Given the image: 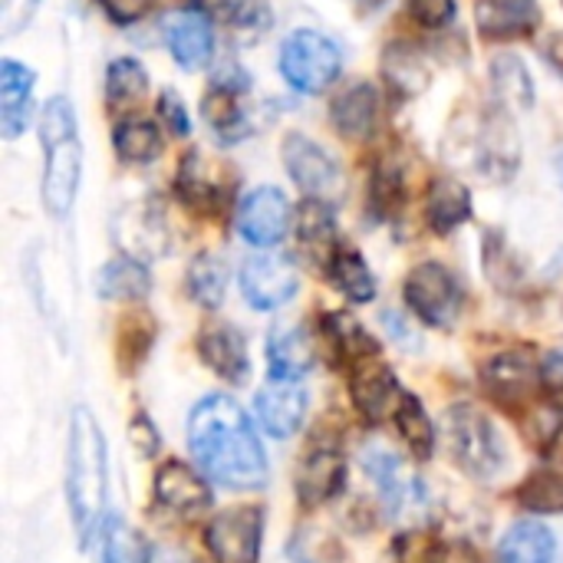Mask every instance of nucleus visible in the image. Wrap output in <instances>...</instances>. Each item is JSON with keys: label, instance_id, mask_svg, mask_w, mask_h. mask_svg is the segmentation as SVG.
I'll return each mask as SVG.
<instances>
[{"label": "nucleus", "instance_id": "5701e85b", "mask_svg": "<svg viewBox=\"0 0 563 563\" xmlns=\"http://www.w3.org/2000/svg\"><path fill=\"white\" fill-rule=\"evenodd\" d=\"M297 234H300V247L313 261L330 267L333 254L340 251V241H336V221H333L327 201L310 198V201L300 205V211H297Z\"/></svg>", "mask_w": 563, "mask_h": 563}, {"label": "nucleus", "instance_id": "58836bf2", "mask_svg": "<svg viewBox=\"0 0 563 563\" xmlns=\"http://www.w3.org/2000/svg\"><path fill=\"white\" fill-rule=\"evenodd\" d=\"M386 69L393 76L389 82L399 86V89H406V92H419L426 86V76H429L426 66H422V59L416 53H406V49H389Z\"/></svg>", "mask_w": 563, "mask_h": 563}, {"label": "nucleus", "instance_id": "e433bc0d", "mask_svg": "<svg viewBox=\"0 0 563 563\" xmlns=\"http://www.w3.org/2000/svg\"><path fill=\"white\" fill-rule=\"evenodd\" d=\"M99 563H148L142 548H139V538L119 521V518H109L106 528H102V558Z\"/></svg>", "mask_w": 563, "mask_h": 563}, {"label": "nucleus", "instance_id": "c756f323", "mask_svg": "<svg viewBox=\"0 0 563 563\" xmlns=\"http://www.w3.org/2000/svg\"><path fill=\"white\" fill-rule=\"evenodd\" d=\"M492 86L495 96L505 109H531L534 106V82L531 73L525 69V63L518 56H498L492 63Z\"/></svg>", "mask_w": 563, "mask_h": 563}, {"label": "nucleus", "instance_id": "a211bd4d", "mask_svg": "<svg viewBox=\"0 0 563 563\" xmlns=\"http://www.w3.org/2000/svg\"><path fill=\"white\" fill-rule=\"evenodd\" d=\"M475 20L488 40H518L538 30L541 7L538 0H478Z\"/></svg>", "mask_w": 563, "mask_h": 563}, {"label": "nucleus", "instance_id": "49530a36", "mask_svg": "<svg viewBox=\"0 0 563 563\" xmlns=\"http://www.w3.org/2000/svg\"><path fill=\"white\" fill-rule=\"evenodd\" d=\"M99 3H102V10L115 23H135V20H142L152 10L155 0H99Z\"/></svg>", "mask_w": 563, "mask_h": 563}, {"label": "nucleus", "instance_id": "423d86ee", "mask_svg": "<svg viewBox=\"0 0 563 563\" xmlns=\"http://www.w3.org/2000/svg\"><path fill=\"white\" fill-rule=\"evenodd\" d=\"M406 303L412 307V313L422 323H429L435 330H449V327H455V320L462 313L465 290L445 264L426 261V264L412 267V274L406 277Z\"/></svg>", "mask_w": 563, "mask_h": 563}, {"label": "nucleus", "instance_id": "473e14b6", "mask_svg": "<svg viewBox=\"0 0 563 563\" xmlns=\"http://www.w3.org/2000/svg\"><path fill=\"white\" fill-rule=\"evenodd\" d=\"M178 195L198 214H211L218 208V185L208 175V168H205V162H201L198 152H191V155L181 158V168H178Z\"/></svg>", "mask_w": 563, "mask_h": 563}, {"label": "nucleus", "instance_id": "bb28decb", "mask_svg": "<svg viewBox=\"0 0 563 563\" xmlns=\"http://www.w3.org/2000/svg\"><path fill=\"white\" fill-rule=\"evenodd\" d=\"M96 290H99L102 300H145L148 290H152V277L142 267V261L119 257V261H109L99 271Z\"/></svg>", "mask_w": 563, "mask_h": 563}, {"label": "nucleus", "instance_id": "cd10ccee", "mask_svg": "<svg viewBox=\"0 0 563 563\" xmlns=\"http://www.w3.org/2000/svg\"><path fill=\"white\" fill-rule=\"evenodd\" d=\"M327 271H330L336 290L343 297H350L353 303H369L376 297V277H373V271H369V264L363 261L360 251L340 244V251L333 254Z\"/></svg>", "mask_w": 563, "mask_h": 563}, {"label": "nucleus", "instance_id": "20e7f679", "mask_svg": "<svg viewBox=\"0 0 563 563\" xmlns=\"http://www.w3.org/2000/svg\"><path fill=\"white\" fill-rule=\"evenodd\" d=\"M340 66L343 53L327 33L297 30L280 43V73L303 96H320L323 89H330L340 76Z\"/></svg>", "mask_w": 563, "mask_h": 563}, {"label": "nucleus", "instance_id": "b1692460", "mask_svg": "<svg viewBox=\"0 0 563 563\" xmlns=\"http://www.w3.org/2000/svg\"><path fill=\"white\" fill-rule=\"evenodd\" d=\"M558 541L541 521H518L498 544V563H554Z\"/></svg>", "mask_w": 563, "mask_h": 563}, {"label": "nucleus", "instance_id": "f3484780", "mask_svg": "<svg viewBox=\"0 0 563 563\" xmlns=\"http://www.w3.org/2000/svg\"><path fill=\"white\" fill-rule=\"evenodd\" d=\"M346 485V459L333 449H317L297 468V498L307 508L327 505Z\"/></svg>", "mask_w": 563, "mask_h": 563}, {"label": "nucleus", "instance_id": "de8ad7c7", "mask_svg": "<svg viewBox=\"0 0 563 563\" xmlns=\"http://www.w3.org/2000/svg\"><path fill=\"white\" fill-rule=\"evenodd\" d=\"M541 386L554 396V402L563 406V350H554L541 363Z\"/></svg>", "mask_w": 563, "mask_h": 563}, {"label": "nucleus", "instance_id": "39448f33", "mask_svg": "<svg viewBox=\"0 0 563 563\" xmlns=\"http://www.w3.org/2000/svg\"><path fill=\"white\" fill-rule=\"evenodd\" d=\"M445 429H449V449L468 475L492 478L501 472L505 442L485 412L472 406H455L445 412Z\"/></svg>", "mask_w": 563, "mask_h": 563}, {"label": "nucleus", "instance_id": "c85d7f7f", "mask_svg": "<svg viewBox=\"0 0 563 563\" xmlns=\"http://www.w3.org/2000/svg\"><path fill=\"white\" fill-rule=\"evenodd\" d=\"M148 92V73L139 59L122 56L112 59L106 69V99L112 109H132L145 99Z\"/></svg>", "mask_w": 563, "mask_h": 563}, {"label": "nucleus", "instance_id": "4c0bfd02", "mask_svg": "<svg viewBox=\"0 0 563 563\" xmlns=\"http://www.w3.org/2000/svg\"><path fill=\"white\" fill-rule=\"evenodd\" d=\"M393 554H396V563H449L445 548L432 534H422V531H409L396 538Z\"/></svg>", "mask_w": 563, "mask_h": 563}, {"label": "nucleus", "instance_id": "9b49d317", "mask_svg": "<svg viewBox=\"0 0 563 563\" xmlns=\"http://www.w3.org/2000/svg\"><path fill=\"white\" fill-rule=\"evenodd\" d=\"M350 396H353V406L369 419V422H379L386 416H396L399 402H402V386L396 379V373L379 363L376 356L369 360H360L350 373Z\"/></svg>", "mask_w": 563, "mask_h": 563}, {"label": "nucleus", "instance_id": "f03ea898", "mask_svg": "<svg viewBox=\"0 0 563 563\" xmlns=\"http://www.w3.org/2000/svg\"><path fill=\"white\" fill-rule=\"evenodd\" d=\"M66 501L79 548H89L106 528L109 505V445L86 406L73 409L66 439Z\"/></svg>", "mask_w": 563, "mask_h": 563}, {"label": "nucleus", "instance_id": "1a4fd4ad", "mask_svg": "<svg viewBox=\"0 0 563 563\" xmlns=\"http://www.w3.org/2000/svg\"><path fill=\"white\" fill-rule=\"evenodd\" d=\"M300 280L290 261L274 257V254H257L247 257L241 267V294L254 310H277L294 300Z\"/></svg>", "mask_w": 563, "mask_h": 563}, {"label": "nucleus", "instance_id": "c9c22d12", "mask_svg": "<svg viewBox=\"0 0 563 563\" xmlns=\"http://www.w3.org/2000/svg\"><path fill=\"white\" fill-rule=\"evenodd\" d=\"M521 508L531 515H563V472H538L518 492Z\"/></svg>", "mask_w": 563, "mask_h": 563}, {"label": "nucleus", "instance_id": "dca6fc26", "mask_svg": "<svg viewBox=\"0 0 563 563\" xmlns=\"http://www.w3.org/2000/svg\"><path fill=\"white\" fill-rule=\"evenodd\" d=\"M198 353L224 383L241 386L251 376V356L244 336L231 323H208L198 336Z\"/></svg>", "mask_w": 563, "mask_h": 563}, {"label": "nucleus", "instance_id": "6ab92c4d", "mask_svg": "<svg viewBox=\"0 0 563 563\" xmlns=\"http://www.w3.org/2000/svg\"><path fill=\"white\" fill-rule=\"evenodd\" d=\"M317 350L300 323H284L267 340V366L274 379H300L313 369Z\"/></svg>", "mask_w": 563, "mask_h": 563}, {"label": "nucleus", "instance_id": "ea45409f", "mask_svg": "<svg viewBox=\"0 0 563 563\" xmlns=\"http://www.w3.org/2000/svg\"><path fill=\"white\" fill-rule=\"evenodd\" d=\"M373 205L383 214H393L402 205V178L396 168H376L373 178Z\"/></svg>", "mask_w": 563, "mask_h": 563}, {"label": "nucleus", "instance_id": "72a5a7b5", "mask_svg": "<svg viewBox=\"0 0 563 563\" xmlns=\"http://www.w3.org/2000/svg\"><path fill=\"white\" fill-rule=\"evenodd\" d=\"M323 330H327L330 343L336 346V353H340L343 360H350V363H360V360H369V356L379 353L376 340H373L350 313H330V317L323 320Z\"/></svg>", "mask_w": 563, "mask_h": 563}, {"label": "nucleus", "instance_id": "4468645a", "mask_svg": "<svg viewBox=\"0 0 563 563\" xmlns=\"http://www.w3.org/2000/svg\"><path fill=\"white\" fill-rule=\"evenodd\" d=\"M155 501L178 515V518H198L211 508V488L208 482L185 462H165L155 475Z\"/></svg>", "mask_w": 563, "mask_h": 563}, {"label": "nucleus", "instance_id": "6e6552de", "mask_svg": "<svg viewBox=\"0 0 563 563\" xmlns=\"http://www.w3.org/2000/svg\"><path fill=\"white\" fill-rule=\"evenodd\" d=\"M280 152H284V168L297 181L300 191H307L310 198H320V201H327L340 191V165L333 162V155L323 145H317L303 132H290L284 139Z\"/></svg>", "mask_w": 563, "mask_h": 563}, {"label": "nucleus", "instance_id": "8fccbe9b", "mask_svg": "<svg viewBox=\"0 0 563 563\" xmlns=\"http://www.w3.org/2000/svg\"><path fill=\"white\" fill-rule=\"evenodd\" d=\"M551 455L563 465V426H558V429L551 432Z\"/></svg>", "mask_w": 563, "mask_h": 563}, {"label": "nucleus", "instance_id": "412c9836", "mask_svg": "<svg viewBox=\"0 0 563 563\" xmlns=\"http://www.w3.org/2000/svg\"><path fill=\"white\" fill-rule=\"evenodd\" d=\"M247 89V79L231 82V79H218L211 86V92L205 96V119L214 125L221 142H238L247 135V115L241 106V92Z\"/></svg>", "mask_w": 563, "mask_h": 563}, {"label": "nucleus", "instance_id": "9d476101", "mask_svg": "<svg viewBox=\"0 0 563 563\" xmlns=\"http://www.w3.org/2000/svg\"><path fill=\"white\" fill-rule=\"evenodd\" d=\"M290 228V205L277 188L251 191L238 208V231L254 247H274Z\"/></svg>", "mask_w": 563, "mask_h": 563}, {"label": "nucleus", "instance_id": "7ed1b4c3", "mask_svg": "<svg viewBox=\"0 0 563 563\" xmlns=\"http://www.w3.org/2000/svg\"><path fill=\"white\" fill-rule=\"evenodd\" d=\"M40 142L46 152L43 162V205L49 214L66 218L76 205L82 181V145L69 99L56 96L43 106L40 115Z\"/></svg>", "mask_w": 563, "mask_h": 563}, {"label": "nucleus", "instance_id": "603ef678", "mask_svg": "<svg viewBox=\"0 0 563 563\" xmlns=\"http://www.w3.org/2000/svg\"><path fill=\"white\" fill-rule=\"evenodd\" d=\"M558 172H561V178H563V152L558 155Z\"/></svg>", "mask_w": 563, "mask_h": 563}, {"label": "nucleus", "instance_id": "f8f14e48", "mask_svg": "<svg viewBox=\"0 0 563 563\" xmlns=\"http://www.w3.org/2000/svg\"><path fill=\"white\" fill-rule=\"evenodd\" d=\"M257 422L274 439H290L307 416V389L300 379H274L254 396Z\"/></svg>", "mask_w": 563, "mask_h": 563}, {"label": "nucleus", "instance_id": "f257e3e1", "mask_svg": "<svg viewBox=\"0 0 563 563\" xmlns=\"http://www.w3.org/2000/svg\"><path fill=\"white\" fill-rule=\"evenodd\" d=\"M188 449L221 488L257 492L267 485V452L247 412L224 393L205 396L188 416Z\"/></svg>", "mask_w": 563, "mask_h": 563}, {"label": "nucleus", "instance_id": "ddd939ff", "mask_svg": "<svg viewBox=\"0 0 563 563\" xmlns=\"http://www.w3.org/2000/svg\"><path fill=\"white\" fill-rule=\"evenodd\" d=\"M165 43L172 49V59L195 73L211 63L214 53V30L211 20L201 10H175L165 16Z\"/></svg>", "mask_w": 563, "mask_h": 563}, {"label": "nucleus", "instance_id": "79ce46f5", "mask_svg": "<svg viewBox=\"0 0 563 563\" xmlns=\"http://www.w3.org/2000/svg\"><path fill=\"white\" fill-rule=\"evenodd\" d=\"M409 13L419 26L442 30L455 20V0H409Z\"/></svg>", "mask_w": 563, "mask_h": 563}, {"label": "nucleus", "instance_id": "a878e982", "mask_svg": "<svg viewBox=\"0 0 563 563\" xmlns=\"http://www.w3.org/2000/svg\"><path fill=\"white\" fill-rule=\"evenodd\" d=\"M363 468H366V475L376 482L379 498L386 501L389 511H399V508L409 501V495H412L416 485H412V478L406 475L402 462H399L389 449H383V445L369 449V452L363 455Z\"/></svg>", "mask_w": 563, "mask_h": 563}, {"label": "nucleus", "instance_id": "37998d69", "mask_svg": "<svg viewBox=\"0 0 563 563\" xmlns=\"http://www.w3.org/2000/svg\"><path fill=\"white\" fill-rule=\"evenodd\" d=\"M158 119H162V125H165V132H172V135H178V139H185L188 132H191V119H188V112H185V102L168 89V92H162L158 96Z\"/></svg>", "mask_w": 563, "mask_h": 563}, {"label": "nucleus", "instance_id": "09e8293b", "mask_svg": "<svg viewBox=\"0 0 563 563\" xmlns=\"http://www.w3.org/2000/svg\"><path fill=\"white\" fill-rule=\"evenodd\" d=\"M544 56H548V63H551V66H554V69L563 76V33H554V36L548 40Z\"/></svg>", "mask_w": 563, "mask_h": 563}, {"label": "nucleus", "instance_id": "4be33fe9", "mask_svg": "<svg viewBox=\"0 0 563 563\" xmlns=\"http://www.w3.org/2000/svg\"><path fill=\"white\" fill-rule=\"evenodd\" d=\"M333 129L346 139H366L376 129L379 119V92L369 82L350 86L336 102H333Z\"/></svg>", "mask_w": 563, "mask_h": 563}, {"label": "nucleus", "instance_id": "2f4dec72", "mask_svg": "<svg viewBox=\"0 0 563 563\" xmlns=\"http://www.w3.org/2000/svg\"><path fill=\"white\" fill-rule=\"evenodd\" d=\"M115 152L122 162H135V165H148L158 158L162 152V135H158V125L145 122V119H125L115 125Z\"/></svg>", "mask_w": 563, "mask_h": 563}, {"label": "nucleus", "instance_id": "393cba45", "mask_svg": "<svg viewBox=\"0 0 563 563\" xmlns=\"http://www.w3.org/2000/svg\"><path fill=\"white\" fill-rule=\"evenodd\" d=\"M472 214V195L452 178H435L426 195V221L435 234H449Z\"/></svg>", "mask_w": 563, "mask_h": 563}, {"label": "nucleus", "instance_id": "7c9ffc66", "mask_svg": "<svg viewBox=\"0 0 563 563\" xmlns=\"http://www.w3.org/2000/svg\"><path fill=\"white\" fill-rule=\"evenodd\" d=\"M224 290H228V267L221 257L214 254H198L188 267V294L198 307L205 310H214L221 307L224 300Z\"/></svg>", "mask_w": 563, "mask_h": 563}, {"label": "nucleus", "instance_id": "c03bdc74", "mask_svg": "<svg viewBox=\"0 0 563 563\" xmlns=\"http://www.w3.org/2000/svg\"><path fill=\"white\" fill-rule=\"evenodd\" d=\"M40 0H0V26H3V36H13L20 33L30 16L36 13Z\"/></svg>", "mask_w": 563, "mask_h": 563}, {"label": "nucleus", "instance_id": "a18cd8bd", "mask_svg": "<svg viewBox=\"0 0 563 563\" xmlns=\"http://www.w3.org/2000/svg\"><path fill=\"white\" fill-rule=\"evenodd\" d=\"M129 442L135 445V452H139L142 459H152V455L158 452V445H162L158 429L152 426L148 416H135V419L129 422Z\"/></svg>", "mask_w": 563, "mask_h": 563}, {"label": "nucleus", "instance_id": "a19ab883", "mask_svg": "<svg viewBox=\"0 0 563 563\" xmlns=\"http://www.w3.org/2000/svg\"><path fill=\"white\" fill-rule=\"evenodd\" d=\"M208 10H214L221 20L228 23H241V26H251V23H261L264 20V0H208Z\"/></svg>", "mask_w": 563, "mask_h": 563}, {"label": "nucleus", "instance_id": "0eeeda50", "mask_svg": "<svg viewBox=\"0 0 563 563\" xmlns=\"http://www.w3.org/2000/svg\"><path fill=\"white\" fill-rule=\"evenodd\" d=\"M261 544H264V511L251 505L221 511L205 528V548L214 563H257Z\"/></svg>", "mask_w": 563, "mask_h": 563}, {"label": "nucleus", "instance_id": "3c124183", "mask_svg": "<svg viewBox=\"0 0 563 563\" xmlns=\"http://www.w3.org/2000/svg\"><path fill=\"white\" fill-rule=\"evenodd\" d=\"M360 3H363V7H369V10H373V7H379V3H383V0H360Z\"/></svg>", "mask_w": 563, "mask_h": 563}, {"label": "nucleus", "instance_id": "f704fd0d", "mask_svg": "<svg viewBox=\"0 0 563 563\" xmlns=\"http://www.w3.org/2000/svg\"><path fill=\"white\" fill-rule=\"evenodd\" d=\"M393 419H396V429H399V435L406 439V445H409L419 459H429L432 449H435V429H432V422H429L422 402H419L412 393H406Z\"/></svg>", "mask_w": 563, "mask_h": 563}, {"label": "nucleus", "instance_id": "2eb2a0df", "mask_svg": "<svg viewBox=\"0 0 563 563\" xmlns=\"http://www.w3.org/2000/svg\"><path fill=\"white\" fill-rule=\"evenodd\" d=\"M482 379H485V389L492 393L495 402L518 409V406H525L534 396V389L541 383V369H534L528 353H515L511 350V353H498L485 366Z\"/></svg>", "mask_w": 563, "mask_h": 563}, {"label": "nucleus", "instance_id": "aec40b11", "mask_svg": "<svg viewBox=\"0 0 563 563\" xmlns=\"http://www.w3.org/2000/svg\"><path fill=\"white\" fill-rule=\"evenodd\" d=\"M33 99V69L3 59L0 63V132L3 139H16L30 122Z\"/></svg>", "mask_w": 563, "mask_h": 563}]
</instances>
